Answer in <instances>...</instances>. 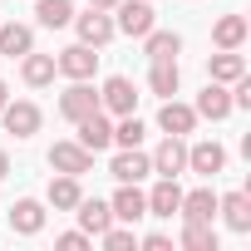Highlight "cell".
I'll return each mask as SVG.
<instances>
[{"mask_svg": "<svg viewBox=\"0 0 251 251\" xmlns=\"http://www.w3.org/2000/svg\"><path fill=\"white\" fill-rule=\"evenodd\" d=\"M217 212L226 217L231 231H251V197H246V192H226V197H217Z\"/></svg>", "mask_w": 251, "mask_h": 251, "instance_id": "24", "label": "cell"}, {"mask_svg": "<svg viewBox=\"0 0 251 251\" xmlns=\"http://www.w3.org/2000/svg\"><path fill=\"white\" fill-rule=\"evenodd\" d=\"M143 251H173V236H163V231H148V236H143Z\"/></svg>", "mask_w": 251, "mask_h": 251, "instance_id": "32", "label": "cell"}, {"mask_svg": "<svg viewBox=\"0 0 251 251\" xmlns=\"http://www.w3.org/2000/svg\"><path fill=\"white\" fill-rule=\"evenodd\" d=\"M143 54H148V59H177V54H182V35L153 25V30L143 35Z\"/></svg>", "mask_w": 251, "mask_h": 251, "instance_id": "21", "label": "cell"}, {"mask_svg": "<svg viewBox=\"0 0 251 251\" xmlns=\"http://www.w3.org/2000/svg\"><path fill=\"white\" fill-rule=\"evenodd\" d=\"M30 50H35V30H30V25H20V20L0 25V54H5V59H20V54H30Z\"/></svg>", "mask_w": 251, "mask_h": 251, "instance_id": "20", "label": "cell"}, {"mask_svg": "<svg viewBox=\"0 0 251 251\" xmlns=\"http://www.w3.org/2000/svg\"><path fill=\"white\" fill-rule=\"evenodd\" d=\"M177 84H182L177 59H153V69H148V89H153L158 99H173V94H177Z\"/></svg>", "mask_w": 251, "mask_h": 251, "instance_id": "23", "label": "cell"}, {"mask_svg": "<svg viewBox=\"0 0 251 251\" xmlns=\"http://www.w3.org/2000/svg\"><path fill=\"white\" fill-rule=\"evenodd\" d=\"M246 74V59L236 54V50H217L212 59H207V79H217V84H236Z\"/></svg>", "mask_w": 251, "mask_h": 251, "instance_id": "22", "label": "cell"}, {"mask_svg": "<svg viewBox=\"0 0 251 251\" xmlns=\"http://www.w3.org/2000/svg\"><path fill=\"white\" fill-rule=\"evenodd\" d=\"M187 168H192L197 177H217V173L226 168V148H222L217 138H202V143L187 148Z\"/></svg>", "mask_w": 251, "mask_h": 251, "instance_id": "9", "label": "cell"}, {"mask_svg": "<svg viewBox=\"0 0 251 251\" xmlns=\"http://www.w3.org/2000/svg\"><path fill=\"white\" fill-rule=\"evenodd\" d=\"M74 128H79V143H84L89 153H103V148L113 143V123H108V113H103V108H94L89 118H79Z\"/></svg>", "mask_w": 251, "mask_h": 251, "instance_id": "13", "label": "cell"}, {"mask_svg": "<svg viewBox=\"0 0 251 251\" xmlns=\"http://www.w3.org/2000/svg\"><path fill=\"white\" fill-rule=\"evenodd\" d=\"M50 168L54 173H69V177H84V173H94V153L79 138H64V143L50 148Z\"/></svg>", "mask_w": 251, "mask_h": 251, "instance_id": "2", "label": "cell"}, {"mask_svg": "<svg viewBox=\"0 0 251 251\" xmlns=\"http://www.w3.org/2000/svg\"><path fill=\"white\" fill-rule=\"evenodd\" d=\"M54 74H59V69H54V54H35V50H30V54H20V79H25L30 89L54 84Z\"/></svg>", "mask_w": 251, "mask_h": 251, "instance_id": "18", "label": "cell"}, {"mask_svg": "<svg viewBox=\"0 0 251 251\" xmlns=\"http://www.w3.org/2000/svg\"><path fill=\"white\" fill-rule=\"evenodd\" d=\"M99 241H103L108 251H128V246H138L133 226H108V231H99Z\"/></svg>", "mask_w": 251, "mask_h": 251, "instance_id": "30", "label": "cell"}, {"mask_svg": "<svg viewBox=\"0 0 251 251\" xmlns=\"http://www.w3.org/2000/svg\"><path fill=\"white\" fill-rule=\"evenodd\" d=\"M158 128L187 138V133L197 128V108H192V103H177V99H163V108H158Z\"/></svg>", "mask_w": 251, "mask_h": 251, "instance_id": "12", "label": "cell"}, {"mask_svg": "<svg viewBox=\"0 0 251 251\" xmlns=\"http://www.w3.org/2000/svg\"><path fill=\"white\" fill-rule=\"evenodd\" d=\"M118 20H113V30H123V35H133V40H143L153 25H158V15H153V0H118Z\"/></svg>", "mask_w": 251, "mask_h": 251, "instance_id": "1", "label": "cell"}, {"mask_svg": "<svg viewBox=\"0 0 251 251\" xmlns=\"http://www.w3.org/2000/svg\"><path fill=\"white\" fill-rule=\"evenodd\" d=\"M59 246H64V251H84V246H89V231H64Z\"/></svg>", "mask_w": 251, "mask_h": 251, "instance_id": "31", "label": "cell"}, {"mask_svg": "<svg viewBox=\"0 0 251 251\" xmlns=\"http://www.w3.org/2000/svg\"><path fill=\"white\" fill-rule=\"evenodd\" d=\"M99 108H103V113H133V108H138V89H133V79H128V74L103 79V89H99Z\"/></svg>", "mask_w": 251, "mask_h": 251, "instance_id": "4", "label": "cell"}, {"mask_svg": "<svg viewBox=\"0 0 251 251\" xmlns=\"http://www.w3.org/2000/svg\"><path fill=\"white\" fill-rule=\"evenodd\" d=\"M79 231H89V236H99V231H108L113 226V212H108V202H99V197H79Z\"/></svg>", "mask_w": 251, "mask_h": 251, "instance_id": "19", "label": "cell"}, {"mask_svg": "<svg viewBox=\"0 0 251 251\" xmlns=\"http://www.w3.org/2000/svg\"><path fill=\"white\" fill-rule=\"evenodd\" d=\"M99 108V89L89 84V79H74L64 94H59V113L69 118V123H79V118H89Z\"/></svg>", "mask_w": 251, "mask_h": 251, "instance_id": "5", "label": "cell"}, {"mask_svg": "<svg viewBox=\"0 0 251 251\" xmlns=\"http://www.w3.org/2000/svg\"><path fill=\"white\" fill-rule=\"evenodd\" d=\"M0 118H5V133H15V138H35V133H40V103H30V99L5 103Z\"/></svg>", "mask_w": 251, "mask_h": 251, "instance_id": "7", "label": "cell"}, {"mask_svg": "<svg viewBox=\"0 0 251 251\" xmlns=\"http://www.w3.org/2000/svg\"><path fill=\"white\" fill-rule=\"evenodd\" d=\"M143 197H148V217L173 222V217H177V202H182V187H177V177H158V187L143 192Z\"/></svg>", "mask_w": 251, "mask_h": 251, "instance_id": "14", "label": "cell"}, {"mask_svg": "<svg viewBox=\"0 0 251 251\" xmlns=\"http://www.w3.org/2000/svg\"><path fill=\"white\" fill-rule=\"evenodd\" d=\"M10 103V89H5V79H0V108H5Z\"/></svg>", "mask_w": 251, "mask_h": 251, "instance_id": "35", "label": "cell"}, {"mask_svg": "<svg viewBox=\"0 0 251 251\" xmlns=\"http://www.w3.org/2000/svg\"><path fill=\"white\" fill-rule=\"evenodd\" d=\"M79 197H84V187H79V177H69V173H59V177L50 182V207H54V212H74V207H79Z\"/></svg>", "mask_w": 251, "mask_h": 251, "instance_id": "26", "label": "cell"}, {"mask_svg": "<svg viewBox=\"0 0 251 251\" xmlns=\"http://www.w3.org/2000/svg\"><path fill=\"white\" fill-rule=\"evenodd\" d=\"M108 212H113V222H143L148 217V197L138 192V182H118V192H113V202H108Z\"/></svg>", "mask_w": 251, "mask_h": 251, "instance_id": "8", "label": "cell"}, {"mask_svg": "<svg viewBox=\"0 0 251 251\" xmlns=\"http://www.w3.org/2000/svg\"><path fill=\"white\" fill-rule=\"evenodd\" d=\"M182 246H187V251H217L212 222H182Z\"/></svg>", "mask_w": 251, "mask_h": 251, "instance_id": "28", "label": "cell"}, {"mask_svg": "<svg viewBox=\"0 0 251 251\" xmlns=\"http://www.w3.org/2000/svg\"><path fill=\"white\" fill-rule=\"evenodd\" d=\"M246 35H251L246 15H222V20L212 25V45H217V50H241V45H246Z\"/></svg>", "mask_w": 251, "mask_h": 251, "instance_id": "17", "label": "cell"}, {"mask_svg": "<svg viewBox=\"0 0 251 251\" xmlns=\"http://www.w3.org/2000/svg\"><path fill=\"white\" fill-rule=\"evenodd\" d=\"M143 133H148V128H143L133 113H118V123H113V143H118V148H138Z\"/></svg>", "mask_w": 251, "mask_h": 251, "instance_id": "29", "label": "cell"}, {"mask_svg": "<svg viewBox=\"0 0 251 251\" xmlns=\"http://www.w3.org/2000/svg\"><path fill=\"white\" fill-rule=\"evenodd\" d=\"M89 5H94V10H113V5H118V0H89Z\"/></svg>", "mask_w": 251, "mask_h": 251, "instance_id": "33", "label": "cell"}, {"mask_svg": "<svg viewBox=\"0 0 251 251\" xmlns=\"http://www.w3.org/2000/svg\"><path fill=\"white\" fill-rule=\"evenodd\" d=\"M45 226V207L35 202V197H20L15 207H10V231H20V236H35Z\"/></svg>", "mask_w": 251, "mask_h": 251, "instance_id": "25", "label": "cell"}, {"mask_svg": "<svg viewBox=\"0 0 251 251\" xmlns=\"http://www.w3.org/2000/svg\"><path fill=\"white\" fill-rule=\"evenodd\" d=\"M69 25L79 30V45H89V50H103V45L118 35V30H113V15H108V10H94V5H89V15H74Z\"/></svg>", "mask_w": 251, "mask_h": 251, "instance_id": "3", "label": "cell"}, {"mask_svg": "<svg viewBox=\"0 0 251 251\" xmlns=\"http://www.w3.org/2000/svg\"><path fill=\"white\" fill-rule=\"evenodd\" d=\"M35 20L45 30H64L74 20V0H35Z\"/></svg>", "mask_w": 251, "mask_h": 251, "instance_id": "27", "label": "cell"}, {"mask_svg": "<svg viewBox=\"0 0 251 251\" xmlns=\"http://www.w3.org/2000/svg\"><path fill=\"white\" fill-rule=\"evenodd\" d=\"M10 173V158H5V148H0V177H5Z\"/></svg>", "mask_w": 251, "mask_h": 251, "instance_id": "34", "label": "cell"}, {"mask_svg": "<svg viewBox=\"0 0 251 251\" xmlns=\"http://www.w3.org/2000/svg\"><path fill=\"white\" fill-rule=\"evenodd\" d=\"M197 118H212V123H222V118H231V89L226 84H217V79H207V89L197 94Z\"/></svg>", "mask_w": 251, "mask_h": 251, "instance_id": "11", "label": "cell"}, {"mask_svg": "<svg viewBox=\"0 0 251 251\" xmlns=\"http://www.w3.org/2000/svg\"><path fill=\"white\" fill-rule=\"evenodd\" d=\"M108 173H113L118 182H143V177L153 173V163H148V153H138V148H123V153H113Z\"/></svg>", "mask_w": 251, "mask_h": 251, "instance_id": "16", "label": "cell"}, {"mask_svg": "<svg viewBox=\"0 0 251 251\" xmlns=\"http://www.w3.org/2000/svg\"><path fill=\"white\" fill-rule=\"evenodd\" d=\"M177 217H182V222H217V192H212V187L182 192V202H177Z\"/></svg>", "mask_w": 251, "mask_h": 251, "instance_id": "15", "label": "cell"}, {"mask_svg": "<svg viewBox=\"0 0 251 251\" xmlns=\"http://www.w3.org/2000/svg\"><path fill=\"white\" fill-rule=\"evenodd\" d=\"M54 69H59L64 79H94V69H99V54H94L89 45H69V50H59Z\"/></svg>", "mask_w": 251, "mask_h": 251, "instance_id": "10", "label": "cell"}, {"mask_svg": "<svg viewBox=\"0 0 251 251\" xmlns=\"http://www.w3.org/2000/svg\"><path fill=\"white\" fill-rule=\"evenodd\" d=\"M148 163H153L158 177H177V173H187V143H182L177 133H168V138L158 143V153H148Z\"/></svg>", "mask_w": 251, "mask_h": 251, "instance_id": "6", "label": "cell"}]
</instances>
